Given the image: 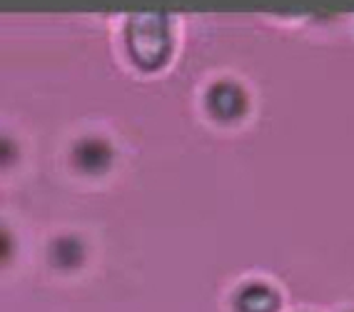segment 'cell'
Returning a JSON list of instances; mask_svg holds the SVG:
<instances>
[{"label":"cell","mask_w":354,"mask_h":312,"mask_svg":"<svg viewBox=\"0 0 354 312\" xmlns=\"http://www.w3.org/2000/svg\"><path fill=\"white\" fill-rule=\"evenodd\" d=\"M127 45L133 60L145 68L155 71L170 57L172 35H170V18L160 13L135 15L127 26Z\"/></svg>","instance_id":"6da1fadb"},{"label":"cell","mask_w":354,"mask_h":312,"mask_svg":"<svg viewBox=\"0 0 354 312\" xmlns=\"http://www.w3.org/2000/svg\"><path fill=\"white\" fill-rule=\"evenodd\" d=\"M207 110L217 120H237L247 110V93L232 80H220L207 90Z\"/></svg>","instance_id":"7a4b0ae2"},{"label":"cell","mask_w":354,"mask_h":312,"mask_svg":"<svg viewBox=\"0 0 354 312\" xmlns=\"http://www.w3.org/2000/svg\"><path fill=\"white\" fill-rule=\"evenodd\" d=\"M73 163L80 172L100 175L113 163V147L102 138H82L73 147Z\"/></svg>","instance_id":"3957f363"},{"label":"cell","mask_w":354,"mask_h":312,"mask_svg":"<svg viewBox=\"0 0 354 312\" xmlns=\"http://www.w3.org/2000/svg\"><path fill=\"white\" fill-rule=\"evenodd\" d=\"M279 297L270 285L262 282H250L234 297V310L237 312H277Z\"/></svg>","instance_id":"277c9868"},{"label":"cell","mask_w":354,"mask_h":312,"mask_svg":"<svg viewBox=\"0 0 354 312\" xmlns=\"http://www.w3.org/2000/svg\"><path fill=\"white\" fill-rule=\"evenodd\" d=\"M50 260L60 270H77L85 262V245L73 235L57 237L50 245Z\"/></svg>","instance_id":"5b68a950"},{"label":"cell","mask_w":354,"mask_h":312,"mask_svg":"<svg viewBox=\"0 0 354 312\" xmlns=\"http://www.w3.org/2000/svg\"><path fill=\"white\" fill-rule=\"evenodd\" d=\"M18 143L13 138H8V135H0V167L13 165L15 160H18Z\"/></svg>","instance_id":"8992f818"},{"label":"cell","mask_w":354,"mask_h":312,"mask_svg":"<svg viewBox=\"0 0 354 312\" xmlns=\"http://www.w3.org/2000/svg\"><path fill=\"white\" fill-rule=\"evenodd\" d=\"M13 253H15V240H13V235H10V230L0 225V265L10 262Z\"/></svg>","instance_id":"52a82bcc"}]
</instances>
